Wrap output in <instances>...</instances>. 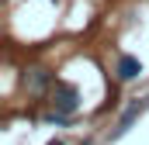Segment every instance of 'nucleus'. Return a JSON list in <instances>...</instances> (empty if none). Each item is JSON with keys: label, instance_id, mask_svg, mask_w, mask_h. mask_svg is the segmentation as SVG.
Segmentation results:
<instances>
[{"label": "nucleus", "instance_id": "obj_1", "mask_svg": "<svg viewBox=\"0 0 149 145\" xmlns=\"http://www.w3.org/2000/svg\"><path fill=\"white\" fill-rule=\"evenodd\" d=\"M52 107L59 110V114H73L80 107V93H76L73 83H66V79H56L52 83Z\"/></svg>", "mask_w": 149, "mask_h": 145}, {"label": "nucleus", "instance_id": "obj_2", "mask_svg": "<svg viewBox=\"0 0 149 145\" xmlns=\"http://www.w3.org/2000/svg\"><path fill=\"white\" fill-rule=\"evenodd\" d=\"M146 110H149V97H139V100H132V104L125 107V114L118 117V128L111 131V142H118V138H125V135L132 131V124H135V121H139V117H142Z\"/></svg>", "mask_w": 149, "mask_h": 145}, {"label": "nucleus", "instance_id": "obj_3", "mask_svg": "<svg viewBox=\"0 0 149 145\" xmlns=\"http://www.w3.org/2000/svg\"><path fill=\"white\" fill-rule=\"evenodd\" d=\"M118 79H121V83H128V79H139V76H142V62H139V59H135V55H128V52H125V55H118Z\"/></svg>", "mask_w": 149, "mask_h": 145}, {"label": "nucleus", "instance_id": "obj_4", "mask_svg": "<svg viewBox=\"0 0 149 145\" xmlns=\"http://www.w3.org/2000/svg\"><path fill=\"white\" fill-rule=\"evenodd\" d=\"M24 86H28L31 93H42L45 86H52V72H49V69H28V76H24Z\"/></svg>", "mask_w": 149, "mask_h": 145}, {"label": "nucleus", "instance_id": "obj_5", "mask_svg": "<svg viewBox=\"0 0 149 145\" xmlns=\"http://www.w3.org/2000/svg\"><path fill=\"white\" fill-rule=\"evenodd\" d=\"M49 145H63V142H59V138H52V142H49Z\"/></svg>", "mask_w": 149, "mask_h": 145}, {"label": "nucleus", "instance_id": "obj_6", "mask_svg": "<svg viewBox=\"0 0 149 145\" xmlns=\"http://www.w3.org/2000/svg\"><path fill=\"white\" fill-rule=\"evenodd\" d=\"M83 145H87V142H83Z\"/></svg>", "mask_w": 149, "mask_h": 145}]
</instances>
